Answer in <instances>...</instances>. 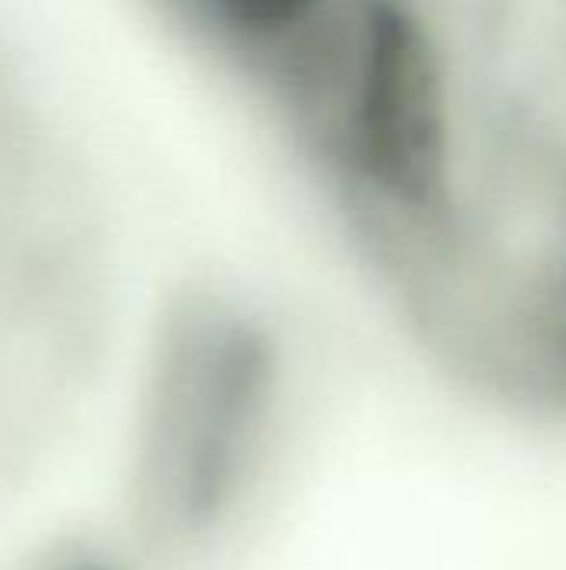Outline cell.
Masks as SVG:
<instances>
[{
	"label": "cell",
	"mask_w": 566,
	"mask_h": 570,
	"mask_svg": "<svg viewBox=\"0 0 566 570\" xmlns=\"http://www.w3.org/2000/svg\"><path fill=\"white\" fill-rule=\"evenodd\" d=\"M220 40L247 53H290L317 43L330 23V0H180Z\"/></svg>",
	"instance_id": "7a4b0ae2"
},
{
	"label": "cell",
	"mask_w": 566,
	"mask_h": 570,
	"mask_svg": "<svg viewBox=\"0 0 566 570\" xmlns=\"http://www.w3.org/2000/svg\"><path fill=\"white\" fill-rule=\"evenodd\" d=\"M150 568L140 551L123 538V544L103 541L97 534H60L33 551H27L10 570H143Z\"/></svg>",
	"instance_id": "3957f363"
},
{
	"label": "cell",
	"mask_w": 566,
	"mask_h": 570,
	"mask_svg": "<svg viewBox=\"0 0 566 570\" xmlns=\"http://www.w3.org/2000/svg\"><path fill=\"white\" fill-rule=\"evenodd\" d=\"M290 441V371L277 327L234 294L173 301L140 377L127 541L150 568H193L237 541Z\"/></svg>",
	"instance_id": "6da1fadb"
}]
</instances>
